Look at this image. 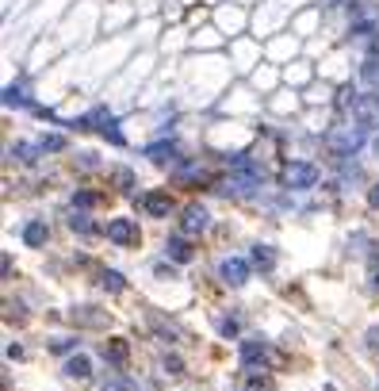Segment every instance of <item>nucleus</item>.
<instances>
[{
  "label": "nucleus",
  "instance_id": "22",
  "mask_svg": "<svg viewBox=\"0 0 379 391\" xmlns=\"http://www.w3.org/2000/svg\"><path fill=\"white\" fill-rule=\"evenodd\" d=\"M111 181H115L119 192H131L134 188V173H131V169H111Z\"/></svg>",
  "mask_w": 379,
  "mask_h": 391
},
{
  "label": "nucleus",
  "instance_id": "10",
  "mask_svg": "<svg viewBox=\"0 0 379 391\" xmlns=\"http://www.w3.org/2000/svg\"><path fill=\"white\" fill-rule=\"evenodd\" d=\"M104 361L107 365H115V368H123L127 365V357H131V349H127V341L123 338H111V341H104Z\"/></svg>",
  "mask_w": 379,
  "mask_h": 391
},
{
  "label": "nucleus",
  "instance_id": "25",
  "mask_svg": "<svg viewBox=\"0 0 379 391\" xmlns=\"http://www.w3.org/2000/svg\"><path fill=\"white\" fill-rule=\"evenodd\" d=\"M241 330V322H238V318H219V334H223V338H234V334H238Z\"/></svg>",
  "mask_w": 379,
  "mask_h": 391
},
{
  "label": "nucleus",
  "instance_id": "26",
  "mask_svg": "<svg viewBox=\"0 0 379 391\" xmlns=\"http://www.w3.org/2000/svg\"><path fill=\"white\" fill-rule=\"evenodd\" d=\"M368 284H371V291H379V253L368 261Z\"/></svg>",
  "mask_w": 379,
  "mask_h": 391
},
{
  "label": "nucleus",
  "instance_id": "18",
  "mask_svg": "<svg viewBox=\"0 0 379 391\" xmlns=\"http://www.w3.org/2000/svg\"><path fill=\"white\" fill-rule=\"evenodd\" d=\"M360 81H368V84H379V54H371V58L360 66Z\"/></svg>",
  "mask_w": 379,
  "mask_h": 391
},
{
  "label": "nucleus",
  "instance_id": "14",
  "mask_svg": "<svg viewBox=\"0 0 379 391\" xmlns=\"http://www.w3.org/2000/svg\"><path fill=\"white\" fill-rule=\"evenodd\" d=\"M146 158H154V161H176V146L173 142H157V146H146Z\"/></svg>",
  "mask_w": 379,
  "mask_h": 391
},
{
  "label": "nucleus",
  "instance_id": "19",
  "mask_svg": "<svg viewBox=\"0 0 379 391\" xmlns=\"http://www.w3.org/2000/svg\"><path fill=\"white\" fill-rule=\"evenodd\" d=\"M203 165H181L176 169V181H184V184H196V181H203Z\"/></svg>",
  "mask_w": 379,
  "mask_h": 391
},
{
  "label": "nucleus",
  "instance_id": "13",
  "mask_svg": "<svg viewBox=\"0 0 379 391\" xmlns=\"http://www.w3.org/2000/svg\"><path fill=\"white\" fill-rule=\"evenodd\" d=\"M66 376H69V380H89V376H92L89 357H81V353H77V357H69L66 361Z\"/></svg>",
  "mask_w": 379,
  "mask_h": 391
},
{
  "label": "nucleus",
  "instance_id": "23",
  "mask_svg": "<svg viewBox=\"0 0 379 391\" xmlns=\"http://www.w3.org/2000/svg\"><path fill=\"white\" fill-rule=\"evenodd\" d=\"M39 146H42V154H62L66 150V138H62V134H46Z\"/></svg>",
  "mask_w": 379,
  "mask_h": 391
},
{
  "label": "nucleus",
  "instance_id": "17",
  "mask_svg": "<svg viewBox=\"0 0 379 391\" xmlns=\"http://www.w3.org/2000/svg\"><path fill=\"white\" fill-rule=\"evenodd\" d=\"M42 150V146H27V142H16V146H12V158H19V161H24V165H31V161H35V154H39Z\"/></svg>",
  "mask_w": 379,
  "mask_h": 391
},
{
  "label": "nucleus",
  "instance_id": "16",
  "mask_svg": "<svg viewBox=\"0 0 379 391\" xmlns=\"http://www.w3.org/2000/svg\"><path fill=\"white\" fill-rule=\"evenodd\" d=\"M4 104H8V108H24V104H27L24 84H8V89H4Z\"/></svg>",
  "mask_w": 379,
  "mask_h": 391
},
{
  "label": "nucleus",
  "instance_id": "28",
  "mask_svg": "<svg viewBox=\"0 0 379 391\" xmlns=\"http://www.w3.org/2000/svg\"><path fill=\"white\" fill-rule=\"evenodd\" d=\"M368 203L379 211V184H371V188H368Z\"/></svg>",
  "mask_w": 379,
  "mask_h": 391
},
{
  "label": "nucleus",
  "instance_id": "4",
  "mask_svg": "<svg viewBox=\"0 0 379 391\" xmlns=\"http://www.w3.org/2000/svg\"><path fill=\"white\" fill-rule=\"evenodd\" d=\"M107 242H115V246H134L138 242V226H134V219H111V223L104 226Z\"/></svg>",
  "mask_w": 379,
  "mask_h": 391
},
{
  "label": "nucleus",
  "instance_id": "1",
  "mask_svg": "<svg viewBox=\"0 0 379 391\" xmlns=\"http://www.w3.org/2000/svg\"><path fill=\"white\" fill-rule=\"evenodd\" d=\"M364 146V123H353V127H338V131L330 134V150L338 154V158H353L356 150Z\"/></svg>",
  "mask_w": 379,
  "mask_h": 391
},
{
  "label": "nucleus",
  "instance_id": "5",
  "mask_svg": "<svg viewBox=\"0 0 379 391\" xmlns=\"http://www.w3.org/2000/svg\"><path fill=\"white\" fill-rule=\"evenodd\" d=\"M268 361H272L268 341H261V338H246V341H241V365L257 368V365H268Z\"/></svg>",
  "mask_w": 379,
  "mask_h": 391
},
{
  "label": "nucleus",
  "instance_id": "9",
  "mask_svg": "<svg viewBox=\"0 0 379 391\" xmlns=\"http://www.w3.org/2000/svg\"><path fill=\"white\" fill-rule=\"evenodd\" d=\"M165 253H169V261H176V265H188V261L196 257V250H192V242L184 238V234H173V238L165 242Z\"/></svg>",
  "mask_w": 379,
  "mask_h": 391
},
{
  "label": "nucleus",
  "instance_id": "31",
  "mask_svg": "<svg viewBox=\"0 0 379 391\" xmlns=\"http://www.w3.org/2000/svg\"><path fill=\"white\" fill-rule=\"evenodd\" d=\"M104 391H131L127 383H111V388H104Z\"/></svg>",
  "mask_w": 379,
  "mask_h": 391
},
{
  "label": "nucleus",
  "instance_id": "30",
  "mask_svg": "<svg viewBox=\"0 0 379 391\" xmlns=\"http://www.w3.org/2000/svg\"><path fill=\"white\" fill-rule=\"evenodd\" d=\"M368 345H371V349H379V326H376V330H368Z\"/></svg>",
  "mask_w": 379,
  "mask_h": 391
},
{
  "label": "nucleus",
  "instance_id": "7",
  "mask_svg": "<svg viewBox=\"0 0 379 391\" xmlns=\"http://www.w3.org/2000/svg\"><path fill=\"white\" fill-rule=\"evenodd\" d=\"M89 123H96V131L104 134V138L111 142V146H123V142H127V138H123V131H119V123H115L111 116H107L104 108H96V111H92V116H89Z\"/></svg>",
  "mask_w": 379,
  "mask_h": 391
},
{
  "label": "nucleus",
  "instance_id": "8",
  "mask_svg": "<svg viewBox=\"0 0 379 391\" xmlns=\"http://www.w3.org/2000/svg\"><path fill=\"white\" fill-rule=\"evenodd\" d=\"M181 230H184V234H203V230H207V208H199V203H188V208L181 211Z\"/></svg>",
  "mask_w": 379,
  "mask_h": 391
},
{
  "label": "nucleus",
  "instance_id": "6",
  "mask_svg": "<svg viewBox=\"0 0 379 391\" xmlns=\"http://www.w3.org/2000/svg\"><path fill=\"white\" fill-rule=\"evenodd\" d=\"M219 276H223V284H230V288H241V284L249 280V261L226 257L223 265H219Z\"/></svg>",
  "mask_w": 379,
  "mask_h": 391
},
{
  "label": "nucleus",
  "instance_id": "15",
  "mask_svg": "<svg viewBox=\"0 0 379 391\" xmlns=\"http://www.w3.org/2000/svg\"><path fill=\"white\" fill-rule=\"evenodd\" d=\"M69 230H73V234H84V238H89V234H96V226H92V219H89V215L73 211V219H69Z\"/></svg>",
  "mask_w": 379,
  "mask_h": 391
},
{
  "label": "nucleus",
  "instance_id": "3",
  "mask_svg": "<svg viewBox=\"0 0 379 391\" xmlns=\"http://www.w3.org/2000/svg\"><path fill=\"white\" fill-rule=\"evenodd\" d=\"M138 208L146 211L149 219H169L173 215V196H169V192H146L138 200Z\"/></svg>",
  "mask_w": 379,
  "mask_h": 391
},
{
  "label": "nucleus",
  "instance_id": "24",
  "mask_svg": "<svg viewBox=\"0 0 379 391\" xmlns=\"http://www.w3.org/2000/svg\"><path fill=\"white\" fill-rule=\"evenodd\" d=\"M96 200H100V196H96V192H73V208H96Z\"/></svg>",
  "mask_w": 379,
  "mask_h": 391
},
{
  "label": "nucleus",
  "instance_id": "20",
  "mask_svg": "<svg viewBox=\"0 0 379 391\" xmlns=\"http://www.w3.org/2000/svg\"><path fill=\"white\" fill-rule=\"evenodd\" d=\"M73 322H81V326H104V315H96V307H81L73 315Z\"/></svg>",
  "mask_w": 379,
  "mask_h": 391
},
{
  "label": "nucleus",
  "instance_id": "29",
  "mask_svg": "<svg viewBox=\"0 0 379 391\" xmlns=\"http://www.w3.org/2000/svg\"><path fill=\"white\" fill-rule=\"evenodd\" d=\"M165 365H169V372H173V376H181V357H169Z\"/></svg>",
  "mask_w": 379,
  "mask_h": 391
},
{
  "label": "nucleus",
  "instance_id": "27",
  "mask_svg": "<svg viewBox=\"0 0 379 391\" xmlns=\"http://www.w3.org/2000/svg\"><path fill=\"white\" fill-rule=\"evenodd\" d=\"M50 349H54V353H73V349H77V341H73V338H58L54 345H50Z\"/></svg>",
  "mask_w": 379,
  "mask_h": 391
},
{
  "label": "nucleus",
  "instance_id": "2",
  "mask_svg": "<svg viewBox=\"0 0 379 391\" xmlns=\"http://www.w3.org/2000/svg\"><path fill=\"white\" fill-rule=\"evenodd\" d=\"M284 184H288L291 192H306L318 184V169L311 165V161H288L284 165Z\"/></svg>",
  "mask_w": 379,
  "mask_h": 391
},
{
  "label": "nucleus",
  "instance_id": "32",
  "mask_svg": "<svg viewBox=\"0 0 379 391\" xmlns=\"http://www.w3.org/2000/svg\"><path fill=\"white\" fill-rule=\"evenodd\" d=\"M376 154H379V138H376Z\"/></svg>",
  "mask_w": 379,
  "mask_h": 391
},
{
  "label": "nucleus",
  "instance_id": "21",
  "mask_svg": "<svg viewBox=\"0 0 379 391\" xmlns=\"http://www.w3.org/2000/svg\"><path fill=\"white\" fill-rule=\"evenodd\" d=\"M100 284H104L107 291H123L127 288V280H123V273H115V269H107L104 276H100Z\"/></svg>",
  "mask_w": 379,
  "mask_h": 391
},
{
  "label": "nucleus",
  "instance_id": "12",
  "mask_svg": "<svg viewBox=\"0 0 379 391\" xmlns=\"http://www.w3.org/2000/svg\"><path fill=\"white\" fill-rule=\"evenodd\" d=\"M253 269L272 273V269H276V250H272V246H253Z\"/></svg>",
  "mask_w": 379,
  "mask_h": 391
},
{
  "label": "nucleus",
  "instance_id": "11",
  "mask_svg": "<svg viewBox=\"0 0 379 391\" xmlns=\"http://www.w3.org/2000/svg\"><path fill=\"white\" fill-rule=\"evenodd\" d=\"M46 238H50V226L42 223V219L24 223V242H27V246H46Z\"/></svg>",
  "mask_w": 379,
  "mask_h": 391
}]
</instances>
